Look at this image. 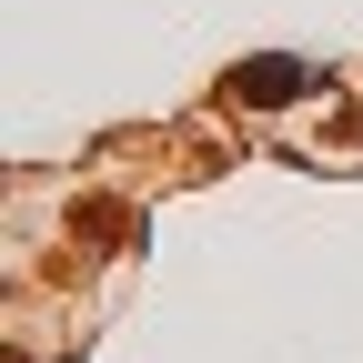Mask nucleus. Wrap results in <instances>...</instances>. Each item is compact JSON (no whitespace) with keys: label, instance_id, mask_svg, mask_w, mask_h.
Masks as SVG:
<instances>
[{"label":"nucleus","instance_id":"obj_1","mask_svg":"<svg viewBox=\"0 0 363 363\" xmlns=\"http://www.w3.org/2000/svg\"><path fill=\"white\" fill-rule=\"evenodd\" d=\"M222 91H233L242 111H283V101H303V91H313V71H303V61H233V81H222Z\"/></svg>","mask_w":363,"mask_h":363}]
</instances>
